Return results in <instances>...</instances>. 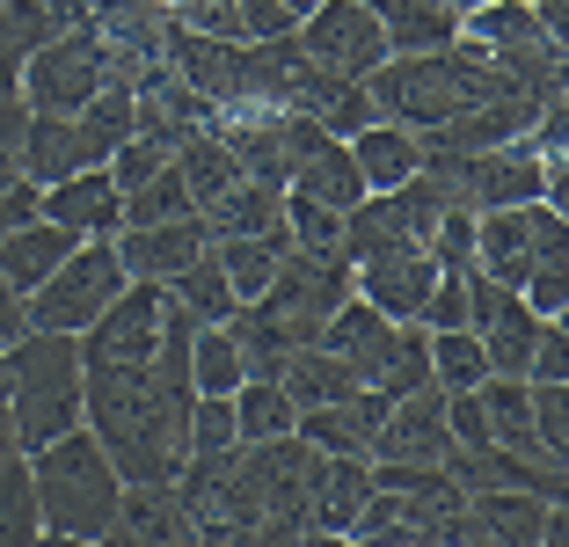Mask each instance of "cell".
<instances>
[{"label":"cell","instance_id":"1","mask_svg":"<svg viewBox=\"0 0 569 547\" xmlns=\"http://www.w3.org/2000/svg\"><path fill=\"white\" fill-rule=\"evenodd\" d=\"M30 460V481H37V518H44V540H110V518H118V497H124V475L118 460L102 452V438L88 424L44 438Z\"/></svg>","mask_w":569,"mask_h":547},{"label":"cell","instance_id":"2","mask_svg":"<svg viewBox=\"0 0 569 547\" xmlns=\"http://www.w3.org/2000/svg\"><path fill=\"white\" fill-rule=\"evenodd\" d=\"M489 88H497V67H489L468 37H452V44H438V51H387L380 67L366 73L372 110L409 125V132H438L446 117L482 102Z\"/></svg>","mask_w":569,"mask_h":547},{"label":"cell","instance_id":"3","mask_svg":"<svg viewBox=\"0 0 569 547\" xmlns=\"http://www.w3.org/2000/svg\"><path fill=\"white\" fill-rule=\"evenodd\" d=\"M8 358V416H16V446L37 452L44 438L81 424V336L67 329H22L16 344H0Z\"/></svg>","mask_w":569,"mask_h":547},{"label":"cell","instance_id":"4","mask_svg":"<svg viewBox=\"0 0 569 547\" xmlns=\"http://www.w3.org/2000/svg\"><path fill=\"white\" fill-rule=\"evenodd\" d=\"M497 285H526L533 270H569V212L555 205H497L475 212V263Z\"/></svg>","mask_w":569,"mask_h":547},{"label":"cell","instance_id":"5","mask_svg":"<svg viewBox=\"0 0 569 547\" xmlns=\"http://www.w3.org/2000/svg\"><path fill=\"white\" fill-rule=\"evenodd\" d=\"M118 292H124L118 241H81L67 263L51 270V278L37 285L30 299H22V315H30V329H67V336H81Z\"/></svg>","mask_w":569,"mask_h":547},{"label":"cell","instance_id":"6","mask_svg":"<svg viewBox=\"0 0 569 547\" xmlns=\"http://www.w3.org/2000/svg\"><path fill=\"white\" fill-rule=\"evenodd\" d=\"M438 190L423 182V168L402 182V190H366V198L343 212V256L351 263H372V256H395V249H423L438 227Z\"/></svg>","mask_w":569,"mask_h":547},{"label":"cell","instance_id":"7","mask_svg":"<svg viewBox=\"0 0 569 547\" xmlns=\"http://www.w3.org/2000/svg\"><path fill=\"white\" fill-rule=\"evenodd\" d=\"M96 88H110V59H102V44L81 22H73V30H51L44 44L22 59V102H30V110L73 117Z\"/></svg>","mask_w":569,"mask_h":547},{"label":"cell","instance_id":"8","mask_svg":"<svg viewBox=\"0 0 569 547\" xmlns=\"http://www.w3.org/2000/svg\"><path fill=\"white\" fill-rule=\"evenodd\" d=\"M168 321H176V299H168V285L124 278V292L81 329V365H147L153 350H161Z\"/></svg>","mask_w":569,"mask_h":547},{"label":"cell","instance_id":"9","mask_svg":"<svg viewBox=\"0 0 569 547\" xmlns=\"http://www.w3.org/2000/svg\"><path fill=\"white\" fill-rule=\"evenodd\" d=\"M292 44L315 59L321 73H343V81H366L387 59V22L372 16L366 0H321L292 22Z\"/></svg>","mask_w":569,"mask_h":547},{"label":"cell","instance_id":"10","mask_svg":"<svg viewBox=\"0 0 569 547\" xmlns=\"http://www.w3.org/2000/svg\"><path fill=\"white\" fill-rule=\"evenodd\" d=\"M81 30L102 44L110 81H118V88H132L139 73H153L168 59V16H161V0H96Z\"/></svg>","mask_w":569,"mask_h":547},{"label":"cell","instance_id":"11","mask_svg":"<svg viewBox=\"0 0 569 547\" xmlns=\"http://www.w3.org/2000/svg\"><path fill=\"white\" fill-rule=\"evenodd\" d=\"M540 321H548V315H533V307H526L519 285H497V278H482V270H468V329L482 336L489 372H526Z\"/></svg>","mask_w":569,"mask_h":547},{"label":"cell","instance_id":"12","mask_svg":"<svg viewBox=\"0 0 569 547\" xmlns=\"http://www.w3.org/2000/svg\"><path fill=\"white\" fill-rule=\"evenodd\" d=\"M452 446L446 431V387H409V395L387 401L380 431H372L366 460H409V467H438Z\"/></svg>","mask_w":569,"mask_h":547},{"label":"cell","instance_id":"13","mask_svg":"<svg viewBox=\"0 0 569 547\" xmlns=\"http://www.w3.org/2000/svg\"><path fill=\"white\" fill-rule=\"evenodd\" d=\"M366 497H372V460L366 452H315V481H307V540H351Z\"/></svg>","mask_w":569,"mask_h":547},{"label":"cell","instance_id":"14","mask_svg":"<svg viewBox=\"0 0 569 547\" xmlns=\"http://www.w3.org/2000/svg\"><path fill=\"white\" fill-rule=\"evenodd\" d=\"M110 241H118L124 278H147V285H168L183 263H198V256L212 249V233H204L198 212H183V219H147V227H118Z\"/></svg>","mask_w":569,"mask_h":547},{"label":"cell","instance_id":"15","mask_svg":"<svg viewBox=\"0 0 569 547\" xmlns=\"http://www.w3.org/2000/svg\"><path fill=\"white\" fill-rule=\"evenodd\" d=\"M37 212L59 219L67 233H81V241H110V233L124 227V190L110 182V168H73V176L44 182Z\"/></svg>","mask_w":569,"mask_h":547},{"label":"cell","instance_id":"16","mask_svg":"<svg viewBox=\"0 0 569 547\" xmlns=\"http://www.w3.org/2000/svg\"><path fill=\"white\" fill-rule=\"evenodd\" d=\"M438 467L460 481V497H482V489H540V497H562V467H540V460H526V452H503L497 438H482V446H446Z\"/></svg>","mask_w":569,"mask_h":547},{"label":"cell","instance_id":"17","mask_svg":"<svg viewBox=\"0 0 569 547\" xmlns=\"http://www.w3.org/2000/svg\"><path fill=\"white\" fill-rule=\"evenodd\" d=\"M431 285H438L431 249H395V256H372V263H351V292L372 299L387 321H417Z\"/></svg>","mask_w":569,"mask_h":547},{"label":"cell","instance_id":"18","mask_svg":"<svg viewBox=\"0 0 569 547\" xmlns=\"http://www.w3.org/2000/svg\"><path fill=\"white\" fill-rule=\"evenodd\" d=\"M395 336H402V321H387L372 299H358V292H351L329 321H321L315 344H321V350H336V358L351 365L358 387H372V380H380V365L395 358Z\"/></svg>","mask_w":569,"mask_h":547},{"label":"cell","instance_id":"19","mask_svg":"<svg viewBox=\"0 0 569 547\" xmlns=\"http://www.w3.org/2000/svg\"><path fill=\"white\" fill-rule=\"evenodd\" d=\"M380 416H387V395H380V387H351V395L300 409V424H292V431H300L315 452H372Z\"/></svg>","mask_w":569,"mask_h":547},{"label":"cell","instance_id":"20","mask_svg":"<svg viewBox=\"0 0 569 547\" xmlns=\"http://www.w3.org/2000/svg\"><path fill=\"white\" fill-rule=\"evenodd\" d=\"M284 190H300V198L329 205V212H351V205L366 198V176H358L351 147L315 125V132H307V147H300V161H292V176H284Z\"/></svg>","mask_w":569,"mask_h":547},{"label":"cell","instance_id":"21","mask_svg":"<svg viewBox=\"0 0 569 547\" xmlns=\"http://www.w3.org/2000/svg\"><path fill=\"white\" fill-rule=\"evenodd\" d=\"M110 540H139V547H183L190 540V511L176 497V481H124Z\"/></svg>","mask_w":569,"mask_h":547},{"label":"cell","instance_id":"22","mask_svg":"<svg viewBox=\"0 0 569 547\" xmlns=\"http://www.w3.org/2000/svg\"><path fill=\"white\" fill-rule=\"evenodd\" d=\"M73 249H81V233H67L59 219H44V212H37V219H22V227H8V233H0V278H8L22 299H30L37 285L51 278V270L67 263Z\"/></svg>","mask_w":569,"mask_h":547},{"label":"cell","instance_id":"23","mask_svg":"<svg viewBox=\"0 0 569 547\" xmlns=\"http://www.w3.org/2000/svg\"><path fill=\"white\" fill-rule=\"evenodd\" d=\"M343 147H351L366 190H402V182L423 168V132H409V125H395V117H372V125H358Z\"/></svg>","mask_w":569,"mask_h":547},{"label":"cell","instance_id":"24","mask_svg":"<svg viewBox=\"0 0 569 547\" xmlns=\"http://www.w3.org/2000/svg\"><path fill=\"white\" fill-rule=\"evenodd\" d=\"M204 233L227 241V233H278L284 227V182H263V176H234L219 198L198 205Z\"/></svg>","mask_w":569,"mask_h":547},{"label":"cell","instance_id":"25","mask_svg":"<svg viewBox=\"0 0 569 547\" xmlns=\"http://www.w3.org/2000/svg\"><path fill=\"white\" fill-rule=\"evenodd\" d=\"M548 504H562V497H540V489H482V497H468V511H475V533L489 547H548Z\"/></svg>","mask_w":569,"mask_h":547},{"label":"cell","instance_id":"26","mask_svg":"<svg viewBox=\"0 0 569 547\" xmlns=\"http://www.w3.org/2000/svg\"><path fill=\"white\" fill-rule=\"evenodd\" d=\"M132 88H96V96L81 102V110H73V147H81V168H102L110 161V153L124 147V139H132Z\"/></svg>","mask_w":569,"mask_h":547},{"label":"cell","instance_id":"27","mask_svg":"<svg viewBox=\"0 0 569 547\" xmlns=\"http://www.w3.org/2000/svg\"><path fill=\"white\" fill-rule=\"evenodd\" d=\"M284 249H292V241H284V227H278V233H227V241H212V256H219V270H227V285H234L241 307L270 292Z\"/></svg>","mask_w":569,"mask_h":547},{"label":"cell","instance_id":"28","mask_svg":"<svg viewBox=\"0 0 569 547\" xmlns=\"http://www.w3.org/2000/svg\"><path fill=\"white\" fill-rule=\"evenodd\" d=\"M16 168L44 190V182L73 176L81 168V147H73V117H51V110H30V125H22L16 139Z\"/></svg>","mask_w":569,"mask_h":547},{"label":"cell","instance_id":"29","mask_svg":"<svg viewBox=\"0 0 569 547\" xmlns=\"http://www.w3.org/2000/svg\"><path fill=\"white\" fill-rule=\"evenodd\" d=\"M278 387L292 395V409H315V401L351 395L358 372L336 358V350H321V344H292V350H284V365H278Z\"/></svg>","mask_w":569,"mask_h":547},{"label":"cell","instance_id":"30","mask_svg":"<svg viewBox=\"0 0 569 547\" xmlns=\"http://www.w3.org/2000/svg\"><path fill=\"white\" fill-rule=\"evenodd\" d=\"M241 380H249V358H241L234 329L227 321H198L190 329V387L198 395H234Z\"/></svg>","mask_w":569,"mask_h":547},{"label":"cell","instance_id":"31","mask_svg":"<svg viewBox=\"0 0 569 547\" xmlns=\"http://www.w3.org/2000/svg\"><path fill=\"white\" fill-rule=\"evenodd\" d=\"M176 176H183V190H190V205H204V198H219L227 182L241 176V161H234V147L212 132V125H198V132L176 147Z\"/></svg>","mask_w":569,"mask_h":547},{"label":"cell","instance_id":"32","mask_svg":"<svg viewBox=\"0 0 569 547\" xmlns=\"http://www.w3.org/2000/svg\"><path fill=\"white\" fill-rule=\"evenodd\" d=\"M227 401H234V431H241V446H249V438H284L292 424H300L292 395H284L270 372H249V380H241Z\"/></svg>","mask_w":569,"mask_h":547},{"label":"cell","instance_id":"33","mask_svg":"<svg viewBox=\"0 0 569 547\" xmlns=\"http://www.w3.org/2000/svg\"><path fill=\"white\" fill-rule=\"evenodd\" d=\"M168 299H176V307H183L190 321H227L241 307L234 299V285H227V270H219V256L204 249L198 263H183L176 270V278H168Z\"/></svg>","mask_w":569,"mask_h":547},{"label":"cell","instance_id":"34","mask_svg":"<svg viewBox=\"0 0 569 547\" xmlns=\"http://www.w3.org/2000/svg\"><path fill=\"white\" fill-rule=\"evenodd\" d=\"M423 350H431V387H482L489 380V350L475 329H423Z\"/></svg>","mask_w":569,"mask_h":547},{"label":"cell","instance_id":"35","mask_svg":"<svg viewBox=\"0 0 569 547\" xmlns=\"http://www.w3.org/2000/svg\"><path fill=\"white\" fill-rule=\"evenodd\" d=\"M30 540H44L37 481H30V460L8 452V460H0V547H30Z\"/></svg>","mask_w":569,"mask_h":547},{"label":"cell","instance_id":"36","mask_svg":"<svg viewBox=\"0 0 569 547\" xmlns=\"http://www.w3.org/2000/svg\"><path fill=\"white\" fill-rule=\"evenodd\" d=\"M460 37V16H452L446 0H417L402 16H387V51H438Z\"/></svg>","mask_w":569,"mask_h":547},{"label":"cell","instance_id":"37","mask_svg":"<svg viewBox=\"0 0 569 547\" xmlns=\"http://www.w3.org/2000/svg\"><path fill=\"white\" fill-rule=\"evenodd\" d=\"M241 431H234V401L227 395H198L190 401V452L183 460H234Z\"/></svg>","mask_w":569,"mask_h":547},{"label":"cell","instance_id":"38","mask_svg":"<svg viewBox=\"0 0 569 547\" xmlns=\"http://www.w3.org/2000/svg\"><path fill=\"white\" fill-rule=\"evenodd\" d=\"M183 212H198V205H190L183 176H176V153H168V168H153L139 190H124V227H147V219H183Z\"/></svg>","mask_w":569,"mask_h":547},{"label":"cell","instance_id":"39","mask_svg":"<svg viewBox=\"0 0 569 547\" xmlns=\"http://www.w3.org/2000/svg\"><path fill=\"white\" fill-rule=\"evenodd\" d=\"M380 387L387 401L395 395H409V387H431V350H423V321H402V336H395V358L380 365Z\"/></svg>","mask_w":569,"mask_h":547},{"label":"cell","instance_id":"40","mask_svg":"<svg viewBox=\"0 0 569 547\" xmlns=\"http://www.w3.org/2000/svg\"><path fill=\"white\" fill-rule=\"evenodd\" d=\"M284 241H292V249H343V212L300 198V190H284Z\"/></svg>","mask_w":569,"mask_h":547},{"label":"cell","instance_id":"41","mask_svg":"<svg viewBox=\"0 0 569 547\" xmlns=\"http://www.w3.org/2000/svg\"><path fill=\"white\" fill-rule=\"evenodd\" d=\"M533 387V431H540V452L555 467H569V380H526Z\"/></svg>","mask_w":569,"mask_h":547},{"label":"cell","instance_id":"42","mask_svg":"<svg viewBox=\"0 0 569 547\" xmlns=\"http://www.w3.org/2000/svg\"><path fill=\"white\" fill-rule=\"evenodd\" d=\"M423 249H431L438 270H468V263H475V212H452V205H446Z\"/></svg>","mask_w":569,"mask_h":547},{"label":"cell","instance_id":"43","mask_svg":"<svg viewBox=\"0 0 569 547\" xmlns=\"http://www.w3.org/2000/svg\"><path fill=\"white\" fill-rule=\"evenodd\" d=\"M423 329H468V270H438L431 299H423Z\"/></svg>","mask_w":569,"mask_h":547},{"label":"cell","instance_id":"44","mask_svg":"<svg viewBox=\"0 0 569 547\" xmlns=\"http://www.w3.org/2000/svg\"><path fill=\"white\" fill-rule=\"evenodd\" d=\"M161 16L183 22V30H204V37H241L234 0H161Z\"/></svg>","mask_w":569,"mask_h":547},{"label":"cell","instance_id":"45","mask_svg":"<svg viewBox=\"0 0 569 547\" xmlns=\"http://www.w3.org/2000/svg\"><path fill=\"white\" fill-rule=\"evenodd\" d=\"M519 380H569V329H562V315H548V321H540L533 358H526V372H519Z\"/></svg>","mask_w":569,"mask_h":547},{"label":"cell","instance_id":"46","mask_svg":"<svg viewBox=\"0 0 569 547\" xmlns=\"http://www.w3.org/2000/svg\"><path fill=\"white\" fill-rule=\"evenodd\" d=\"M234 22H241V37L256 44V37H284L300 16H292L284 0H234Z\"/></svg>","mask_w":569,"mask_h":547},{"label":"cell","instance_id":"47","mask_svg":"<svg viewBox=\"0 0 569 547\" xmlns=\"http://www.w3.org/2000/svg\"><path fill=\"white\" fill-rule=\"evenodd\" d=\"M37 198H44V190H37L30 176H16V182H8V190H0V233H8V227H22V219H37Z\"/></svg>","mask_w":569,"mask_h":547},{"label":"cell","instance_id":"48","mask_svg":"<svg viewBox=\"0 0 569 547\" xmlns=\"http://www.w3.org/2000/svg\"><path fill=\"white\" fill-rule=\"evenodd\" d=\"M30 329V315H22V292L8 278H0V344H16V336Z\"/></svg>","mask_w":569,"mask_h":547},{"label":"cell","instance_id":"49","mask_svg":"<svg viewBox=\"0 0 569 547\" xmlns=\"http://www.w3.org/2000/svg\"><path fill=\"white\" fill-rule=\"evenodd\" d=\"M37 8H44L59 30H73V22H88V8H96V0H37Z\"/></svg>","mask_w":569,"mask_h":547},{"label":"cell","instance_id":"50","mask_svg":"<svg viewBox=\"0 0 569 547\" xmlns=\"http://www.w3.org/2000/svg\"><path fill=\"white\" fill-rule=\"evenodd\" d=\"M8 452H22V446H16V416H8V401H0V460H8Z\"/></svg>","mask_w":569,"mask_h":547},{"label":"cell","instance_id":"51","mask_svg":"<svg viewBox=\"0 0 569 547\" xmlns=\"http://www.w3.org/2000/svg\"><path fill=\"white\" fill-rule=\"evenodd\" d=\"M366 8H372V16L387 22V16H402V8H417V0H366Z\"/></svg>","mask_w":569,"mask_h":547},{"label":"cell","instance_id":"52","mask_svg":"<svg viewBox=\"0 0 569 547\" xmlns=\"http://www.w3.org/2000/svg\"><path fill=\"white\" fill-rule=\"evenodd\" d=\"M16 176H22V168H16V147H0V190H8Z\"/></svg>","mask_w":569,"mask_h":547},{"label":"cell","instance_id":"53","mask_svg":"<svg viewBox=\"0 0 569 547\" xmlns=\"http://www.w3.org/2000/svg\"><path fill=\"white\" fill-rule=\"evenodd\" d=\"M446 8H452V16H468V8H482V0H446Z\"/></svg>","mask_w":569,"mask_h":547},{"label":"cell","instance_id":"54","mask_svg":"<svg viewBox=\"0 0 569 547\" xmlns=\"http://www.w3.org/2000/svg\"><path fill=\"white\" fill-rule=\"evenodd\" d=\"M284 8H292V16H307V8H321V0H284Z\"/></svg>","mask_w":569,"mask_h":547},{"label":"cell","instance_id":"55","mask_svg":"<svg viewBox=\"0 0 569 547\" xmlns=\"http://www.w3.org/2000/svg\"><path fill=\"white\" fill-rule=\"evenodd\" d=\"M0 401H8V358H0Z\"/></svg>","mask_w":569,"mask_h":547}]
</instances>
